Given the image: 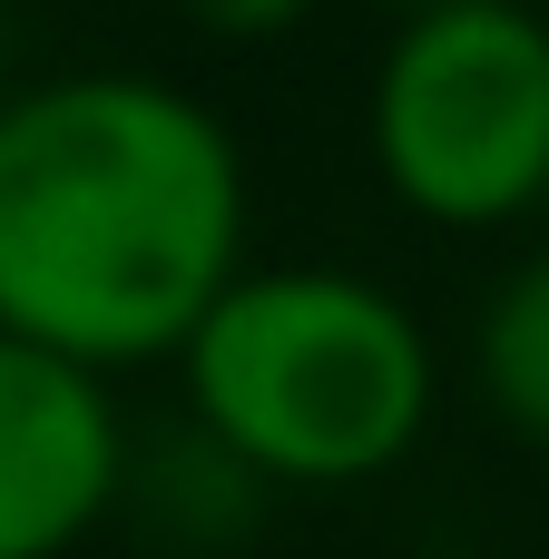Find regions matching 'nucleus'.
Listing matches in <instances>:
<instances>
[{"mask_svg":"<svg viewBox=\"0 0 549 559\" xmlns=\"http://www.w3.org/2000/svg\"><path fill=\"white\" fill-rule=\"evenodd\" d=\"M246 265L255 167L206 88L128 59L0 88V334L128 383Z\"/></svg>","mask_w":549,"mask_h":559,"instance_id":"obj_1","label":"nucleus"},{"mask_svg":"<svg viewBox=\"0 0 549 559\" xmlns=\"http://www.w3.org/2000/svg\"><path fill=\"white\" fill-rule=\"evenodd\" d=\"M177 423H196L246 481L373 491L442 423V344L422 305L363 265H246L167 354Z\"/></svg>","mask_w":549,"mask_h":559,"instance_id":"obj_2","label":"nucleus"},{"mask_svg":"<svg viewBox=\"0 0 549 559\" xmlns=\"http://www.w3.org/2000/svg\"><path fill=\"white\" fill-rule=\"evenodd\" d=\"M363 157L432 236H501L549 206V10L422 0L393 10L363 79Z\"/></svg>","mask_w":549,"mask_h":559,"instance_id":"obj_3","label":"nucleus"},{"mask_svg":"<svg viewBox=\"0 0 549 559\" xmlns=\"http://www.w3.org/2000/svg\"><path fill=\"white\" fill-rule=\"evenodd\" d=\"M128 403L108 373L0 334V559H69L118 521Z\"/></svg>","mask_w":549,"mask_h":559,"instance_id":"obj_4","label":"nucleus"},{"mask_svg":"<svg viewBox=\"0 0 549 559\" xmlns=\"http://www.w3.org/2000/svg\"><path fill=\"white\" fill-rule=\"evenodd\" d=\"M265 481H246L196 423H177L167 442H128V491H118V521L157 531L167 550H226L265 521Z\"/></svg>","mask_w":549,"mask_h":559,"instance_id":"obj_5","label":"nucleus"},{"mask_svg":"<svg viewBox=\"0 0 549 559\" xmlns=\"http://www.w3.org/2000/svg\"><path fill=\"white\" fill-rule=\"evenodd\" d=\"M472 393L521 452H549V246L521 255L481 295V314H472Z\"/></svg>","mask_w":549,"mask_h":559,"instance_id":"obj_6","label":"nucleus"},{"mask_svg":"<svg viewBox=\"0 0 549 559\" xmlns=\"http://www.w3.org/2000/svg\"><path fill=\"white\" fill-rule=\"evenodd\" d=\"M196 39H216V49H265V39H285V29H305L324 0H167Z\"/></svg>","mask_w":549,"mask_h":559,"instance_id":"obj_7","label":"nucleus"},{"mask_svg":"<svg viewBox=\"0 0 549 559\" xmlns=\"http://www.w3.org/2000/svg\"><path fill=\"white\" fill-rule=\"evenodd\" d=\"M383 10H422V0H383Z\"/></svg>","mask_w":549,"mask_h":559,"instance_id":"obj_8","label":"nucleus"},{"mask_svg":"<svg viewBox=\"0 0 549 559\" xmlns=\"http://www.w3.org/2000/svg\"><path fill=\"white\" fill-rule=\"evenodd\" d=\"M0 88H10V79H0Z\"/></svg>","mask_w":549,"mask_h":559,"instance_id":"obj_9","label":"nucleus"}]
</instances>
